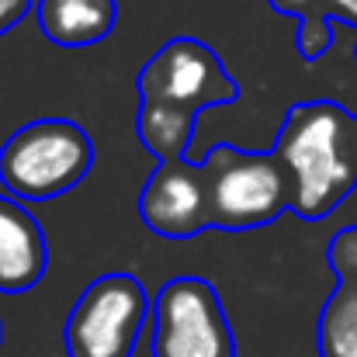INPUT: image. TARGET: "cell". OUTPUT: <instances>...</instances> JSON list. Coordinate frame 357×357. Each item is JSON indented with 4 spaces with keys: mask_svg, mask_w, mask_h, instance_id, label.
Masks as SVG:
<instances>
[{
    "mask_svg": "<svg viewBox=\"0 0 357 357\" xmlns=\"http://www.w3.org/2000/svg\"><path fill=\"white\" fill-rule=\"evenodd\" d=\"M119 17L115 0H38V24L52 45L87 49L112 35Z\"/></svg>",
    "mask_w": 357,
    "mask_h": 357,
    "instance_id": "cell-9",
    "label": "cell"
},
{
    "mask_svg": "<svg viewBox=\"0 0 357 357\" xmlns=\"http://www.w3.org/2000/svg\"><path fill=\"white\" fill-rule=\"evenodd\" d=\"M139 219L163 239H191L212 229L205 163L167 160L153 170L139 195Z\"/></svg>",
    "mask_w": 357,
    "mask_h": 357,
    "instance_id": "cell-7",
    "label": "cell"
},
{
    "mask_svg": "<svg viewBox=\"0 0 357 357\" xmlns=\"http://www.w3.org/2000/svg\"><path fill=\"white\" fill-rule=\"evenodd\" d=\"M91 167V135L66 119L31 121L0 146V184L17 202H52L73 191Z\"/></svg>",
    "mask_w": 357,
    "mask_h": 357,
    "instance_id": "cell-2",
    "label": "cell"
},
{
    "mask_svg": "<svg viewBox=\"0 0 357 357\" xmlns=\"http://www.w3.org/2000/svg\"><path fill=\"white\" fill-rule=\"evenodd\" d=\"M139 105H160L184 115H198L205 108L233 105L239 98L236 80L222 70L219 56L198 38H174L153 52V59L139 70Z\"/></svg>",
    "mask_w": 357,
    "mask_h": 357,
    "instance_id": "cell-6",
    "label": "cell"
},
{
    "mask_svg": "<svg viewBox=\"0 0 357 357\" xmlns=\"http://www.w3.org/2000/svg\"><path fill=\"white\" fill-rule=\"evenodd\" d=\"M351 156H354V163H357V119L351 125Z\"/></svg>",
    "mask_w": 357,
    "mask_h": 357,
    "instance_id": "cell-15",
    "label": "cell"
},
{
    "mask_svg": "<svg viewBox=\"0 0 357 357\" xmlns=\"http://www.w3.org/2000/svg\"><path fill=\"white\" fill-rule=\"evenodd\" d=\"M49 267V250L42 226L21 205L0 195V291L21 295L31 291Z\"/></svg>",
    "mask_w": 357,
    "mask_h": 357,
    "instance_id": "cell-8",
    "label": "cell"
},
{
    "mask_svg": "<svg viewBox=\"0 0 357 357\" xmlns=\"http://www.w3.org/2000/svg\"><path fill=\"white\" fill-rule=\"evenodd\" d=\"M212 229L246 233L274 222L291 208V177L271 153H243L236 146H212L205 156Z\"/></svg>",
    "mask_w": 357,
    "mask_h": 357,
    "instance_id": "cell-3",
    "label": "cell"
},
{
    "mask_svg": "<svg viewBox=\"0 0 357 357\" xmlns=\"http://www.w3.org/2000/svg\"><path fill=\"white\" fill-rule=\"evenodd\" d=\"M153 357H236V340L205 278H174L153 298Z\"/></svg>",
    "mask_w": 357,
    "mask_h": 357,
    "instance_id": "cell-5",
    "label": "cell"
},
{
    "mask_svg": "<svg viewBox=\"0 0 357 357\" xmlns=\"http://www.w3.org/2000/svg\"><path fill=\"white\" fill-rule=\"evenodd\" d=\"M330 17H344L357 24V0H309L298 17V52L305 59H319L330 45Z\"/></svg>",
    "mask_w": 357,
    "mask_h": 357,
    "instance_id": "cell-12",
    "label": "cell"
},
{
    "mask_svg": "<svg viewBox=\"0 0 357 357\" xmlns=\"http://www.w3.org/2000/svg\"><path fill=\"white\" fill-rule=\"evenodd\" d=\"M330 267L337 271V278H357V226L344 229L330 243Z\"/></svg>",
    "mask_w": 357,
    "mask_h": 357,
    "instance_id": "cell-13",
    "label": "cell"
},
{
    "mask_svg": "<svg viewBox=\"0 0 357 357\" xmlns=\"http://www.w3.org/2000/svg\"><path fill=\"white\" fill-rule=\"evenodd\" d=\"M149 312L153 302L132 274L91 281L66 319V357H132Z\"/></svg>",
    "mask_w": 357,
    "mask_h": 357,
    "instance_id": "cell-4",
    "label": "cell"
},
{
    "mask_svg": "<svg viewBox=\"0 0 357 357\" xmlns=\"http://www.w3.org/2000/svg\"><path fill=\"white\" fill-rule=\"evenodd\" d=\"M28 7H31V0H0V35L7 28H14L28 14Z\"/></svg>",
    "mask_w": 357,
    "mask_h": 357,
    "instance_id": "cell-14",
    "label": "cell"
},
{
    "mask_svg": "<svg viewBox=\"0 0 357 357\" xmlns=\"http://www.w3.org/2000/svg\"><path fill=\"white\" fill-rule=\"evenodd\" d=\"M351 125L333 101L295 105L278 132L274 156L291 177V212L316 222L330 215L357 188V163L351 156Z\"/></svg>",
    "mask_w": 357,
    "mask_h": 357,
    "instance_id": "cell-1",
    "label": "cell"
},
{
    "mask_svg": "<svg viewBox=\"0 0 357 357\" xmlns=\"http://www.w3.org/2000/svg\"><path fill=\"white\" fill-rule=\"evenodd\" d=\"M135 132H139L142 146L153 156H160V163L188 160V142H191V132H195V115H184V112H174V108H160V105H139Z\"/></svg>",
    "mask_w": 357,
    "mask_h": 357,
    "instance_id": "cell-10",
    "label": "cell"
},
{
    "mask_svg": "<svg viewBox=\"0 0 357 357\" xmlns=\"http://www.w3.org/2000/svg\"><path fill=\"white\" fill-rule=\"evenodd\" d=\"M323 357H357V278H340L319 316Z\"/></svg>",
    "mask_w": 357,
    "mask_h": 357,
    "instance_id": "cell-11",
    "label": "cell"
}]
</instances>
